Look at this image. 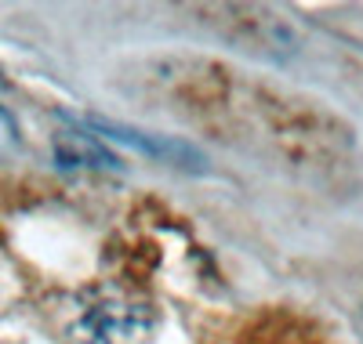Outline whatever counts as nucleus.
Here are the masks:
<instances>
[{
	"mask_svg": "<svg viewBox=\"0 0 363 344\" xmlns=\"http://www.w3.org/2000/svg\"><path fill=\"white\" fill-rule=\"evenodd\" d=\"M153 316L138 301H102L77 323V344H135L149 333Z\"/></svg>",
	"mask_w": 363,
	"mask_h": 344,
	"instance_id": "nucleus-1",
	"label": "nucleus"
},
{
	"mask_svg": "<svg viewBox=\"0 0 363 344\" xmlns=\"http://www.w3.org/2000/svg\"><path fill=\"white\" fill-rule=\"evenodd\" d=\"M91 127L102 131V134H109V138H116V142L135 145V149L145 152V156H157V160L178 164V167H193V171H200V164H203V160H200V152H196L193 145H186V142L153 138V134H142V131H135V127H116V123H102V120H91Z\"/></svg>",
	"mask_w": 363,
	"mask_h": 344,
	"instance_id": "nucleus-2",
	"label": "nucleus"
},
{
	"mask_svg": "<svg viewBox=\"0 0 363 344\" xmlns=\"http://www.w3.org/2000/svg\"><path fill=\"white\" fill-rule=\"evenodd\" d=\"M55 156L62 167H116V156L102 149L91 134L80 131H62L55 138Z\"/></svg>",
	"mask_w": 363,
	"mask_h": 344,
	"instance_id": "nucleus-3",
	"label": "nucleus"
},
{
	"mask_svg": "<svg viewBox=\"0 0 363 344\" xmlns=\"http://www.w3.org/2000/svg\"><path fill=\"white\" fill-rule=\"evenodd\" d=\"M15 145H18V123L4 105H0V149H15Z\"/></svg>",
	"mask_w": 363,
	"mask_h": 344,
	"instance_id": "nucleus-4",
	"label": "nucleus"
},
{
	"mask_svg": "<svg viewBox=\"0 0 363 344\" xmlns=\"http://www.w3.org/2000/svg\"><path fill=\"white\" fill-rule=\"evenodd\" d=\"M0 84H4V73H0Z\"/></svg>",
	"mask_w": 363,
	"mask_h": 344,
	"instance_id": "nucleus-5",
	"label": "nucleus"
}]
</instances>
